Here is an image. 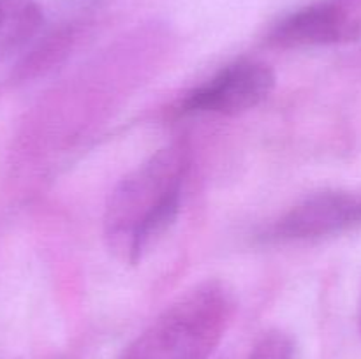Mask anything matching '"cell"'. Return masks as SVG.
Returning a JSON list of instances; mask_svg holds the SVG:
<instances>
[{"label": "cell", "mask_w": 361, "mask_h": 359, "mask_svg": "<svg viewBox=\"0 0 361 359\" xmlns=\"http://www.w3.org/2000/svg\"><path fill=\"white\" fill-rule=\"evenodd\" d=\"M190 150L175 141L127 172L108 197L102 218L108 248L127 264H140L175 225Z\"/></svg>", "instance_id": "obj_1"}, {"label": "cell", "mask_w": 361, "mask_h": 359, "mask_svg": "<svg viewBox=\"0 0 361 359\" xmlns=\"http://www.w3.org/2000/svg\"><path fill=\"white\" fill-rule=\"evenodd\" d=\"M235 308V294L226 282H201L152 320L118 359H210Z\"/></svg>", "instance_id": "obj_2"}, {"label": "cell", "mask_w": 361, "mask_h": 359, "mask_svg": "<svg viewBox=\"0 0 361 359\" xmlns=\"http://www.w3.org/2000/svg\"><path fill=\"white\" fill-rule=\"evenodd\" d=\"M275 88V73L259 60H238L185 94L180 115L236 116L257 108Z\"/></svg>", "instance_id": "obj_3"}, {"label": "cell", "mask_w": 361, "mask_h": 359, "mask_svg": "<svg viewBox=\"0 0 361 359\" xmlns=\"http://www.w3.org/2000/svg\"><path fill=\"white\" fill-rule=\"evenodd\" d=\"M361 229V190H323L289 208L261 236L267 241H317Z\"/></svg>", "instance_id": "obj_4"}, {"label": "cell", "mask_w": 361, "mask_h": 359, "mask_svg": "<svg viewBox=\"0 0 361 359\" xmlns=\"http://www.w3.org/2000/svg\"><path fill=\"white\" fill-rule=\"evenodd\" d=\"M268 44L281 49L319 48L361 41V0H319L271 27Z\"/></svg>", "instance_id": "obj_5"}, {"label": "cell", "mask_w": 361, "mask_h": 359, "mask_svg": "<svg viewBox=\"0 0 361 359\" xmlns=\"http://www.w3.org/2000/svg\"><path fill=\"white\" fill-rule=\"evenodd\" d=\"M42 28V11L34 0H0V60L27 48Z\"/></svg>", "instance_id": "obj_6"}, {"label": "cell", "mask_w": 361, "mask_h": 359, "mask_svg": "<svg viewBox=\"0 0 361 359\" xmlns=\"http://www.w3.org/2000/svg\"><path fill=\"white\" fill-rule=\"evenodd\" d=\"M249 359H295V344L288 333L271 329L254 345Z\"/></svg>", "instance_id": "obj_7"}, {"label": "cell", "mask_w": 361, "mask_h": 359, "mask_svg": "<svg viewBox=\"0 0 361 359\" xmlns=\"http://www.w3.org/2000/svg\"><path fill=\"white\" fill-rule=\"evenodd\" d=\"M358 327H360V334H361V299H360V306H358Z\"/></svg>", "instance_id": "obj_8"}]
</instances>
